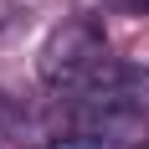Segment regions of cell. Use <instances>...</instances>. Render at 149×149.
I'll list each match as a JSON object with an SVG mask.
<instances>
[{"instance_id": "obj_1", "label": "cell", "mask_w": 149, "mask_h": 149, "mask_svg": "<svg viewBox=\"0 0 149 149\" xmlns=\"http://www.w3.org/2000/svg\"><path fill=\"white\" fill-rule=\"evenodd\" d=\"M108 62V41H103V26L88 21V15H67L46 31L41 52H36V72H41L46 88H67L77 93L98 67Z\"/></svg>"}, {"instance_id": "obj_2", "label": "cell", "mask_w": 149, "mask_h": 149, "mask_svg": "<svg viewBox=\"0 0 149 149\" xmlns=\"http://www.w3.org/2000/svg\"><path fill=\"white\" fill-rule=\"evenodd\" d=\"M77 103L82 108H103V113H123V118H144L149 113V67L108 57L77 88Z\"/></svg>"}, {"instance_id": "obj_3", "label": "cell", "mask_w": 149, "mask_h": 149, "mask_svg": "<svg viewBox=\"0 0 149 149\" xmlns=\"http://www.w3.org/2000/svg\"><path fill=\"white\" fill-rule=\"evenodd\" d=\"M0 149H21V134L10 123V108H0Z\"/></svg>"}, {"instance_id": "obj_4", "label": "cell", "mask_w": 149, "mask_h": 149, "mask_svg": "<svg viewBox=\"0 0 149 149\" xmlns=\"http://www.w3.org/2000/svg\"><path fill=\"white\" fill-rule=\"evenodd\" d=\"M129 5H134V10H149V0H129Z\"/></svg>"}, {"instance_id": "obj_5", "label": "cell", "mask_w": 149, "mask_h": 149, "mask_svg": "<svg viewBox=\"0 0 149 149\" xmlns=\"http://www.w3.org/2000/svg\"><path fill=\"white\" fill-rule=\"evenodd\" d=\"M26 5H36V0H26Z\"/></svg>"}]
</instances>
